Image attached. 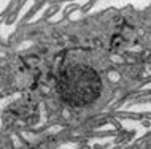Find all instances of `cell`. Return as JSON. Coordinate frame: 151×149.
<instances>
[{
	"label": "cell",
	"instance_id": "obj_1",
	"mask_svg": "<svg viewBox=\"0 0 151 149\" xmlns=\"http://www.w3.org/2000/svg\"><path fill=\"white\" fill-rule=\"evenodd\" d=\"M62 97L70 103L84 105L92 102L100 92V79L92 70H86L83 73H75L65 76V83L59 87Z\"/></svg>",
	"mask_w": 151,
	"mask_h": 149
}]
</instances>
